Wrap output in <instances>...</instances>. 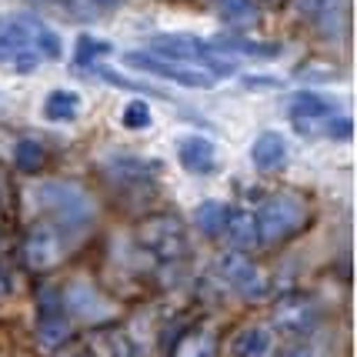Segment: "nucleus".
Returning a JSON list of instances; mask_svg holds the SVG:
<instances>
[{"label":"nucleus","instance_id":"14","mask_svg":"<svg viewBox=\"0 0 357 357\" xmlns=\"http://www.w3.org/2000/svg\"><path fill=\"white\" fill-rule=\"evenodd\" d=\"M250 160H254V167L257 171H280L284 164H287V144L280 137L278 130H264L261 137L250 144Z\"/></svg>","mask_w":357,"mask_h":357},{"label":"nucleus","instance_id":"15","mask_svg":"<svg viewBox=\"0 0 357 357\" xmlns=\"http://www.w3.org/2000/svg\"><path fill=\"white\" fill-rule=\"evenodd\" d=\"M218 54H241V57H261V61H274L280 54V44H271V40H248L241 33H220L214 37Z\"/></svg>","mask_w":357,"mask_h":357},{"label":"nucleus","instance_id":"35","mask_svg":"<svg viewBox=\"0 0 357 357\" xmlns=\"http://www.w3.org/2000/svg\"><path fill=\"white\" fill-rule=\"evenodd\" d=\"M267 3H280V0H267Z\"/></svg>","mask_w":357,"mask_h":357},{"label":"nucleus","instance_id":"11","mask_svg":"<svg viewBox=\"0 0 357 357\" xmlns=\"http://www.w3.org/2000/svg\"><path fill=\"white\" fill-rule=\"evenodd\" d=\"M61 257V241L50 224H33L24 237V261L31 271H50Z\"/></svg>","mask_w":357,"mask_h":357},{"label":"nucleus","instance_id":"24","mask_svg":"<svg viewBox=\"0 0 357 357\" xmlns=\"http://www.w3.org/2000/svg\"><path fill=\"white\" fill-rule=\"evenodd\" d=\"M151 104L147 100H130L124 110H121V124L127 127V130H147L151 127Z\"/></svg>","mask_w":357,"mask_h":357},{"label":"nucleus","instance_id":"16","mask_svg":"<svg viewBox=\"0 0 357 357\" xmlns=\"http://www.w3.org/2000/svg\"><path fill=\"white\" fill-rule=\"evenodd\" d=\"M331 114H334V100H327L321 93L304 91L291 100V117H294V124L301 127V134H307L317 117H331Z\"/></svg>","mask_w":357,"mask_h":357},{"label":"nucleus","instance_id":"31","mask_svg":"<svg viewBox=\"0 0 357 357\" xmlns=\"http://www.w3.org/2000/svg\"><path fill=\"white\" fill-rule=\"evenodd\" d=\"M114 357H137V351L130 347V341H117L114 344Z\"/></svg>","mask_w":357,"mask_h":357},{"label":"nucleus","instance_id":"22","mask_svg":"<svg viewBox=\"0 0 357 357\" xmlns=\"http://www.w3.org/2000/svg\"><path fill=\"white\" fill-rule=\"evenodd\" d=\"M174 357H218V341L211 331H194L181 337V344L174 347Z\"/></svg>","mask_w":357,"mask_h":357},{"label":"nucleus","instance_id":"8","mask_svg":"<svg viewBox=\"0 0 357 357\" xmlns=\"http://www.w3.org/2000/svg\"><path fill=\"white\" fill-rule=\"evenodd\" d=\"M61 297H63L67 314H74V317H80V321L97 324V321H110V317H114V304L93 287L91 280H84V278L70 280L67 291H61Z\"/></svg>","mask_w":357,"mask_h":357},{"label":"nucleus","instance_id":"10","mask_svg":"<svg viewBox=\"0 0 357 357\" xmlns=\"http://www.w3.org/2000/svg\"><path fill=\"white\" fill-rule=\"evenodd\" d=\"M104 174L114 187H124V190H151L157 184V167L154 164H144L134 154H114L104 160Z\"/></svg>","mask_w":357,"mask_h":357},{"label":"nucleus","instance_id":"23","mask_svg":"<svg viewBox=\"0 0 357 357\" xmlns=\"http://www.w3.org/2000/svg\"><path fill=\"white\" fill-rule=\"evenodd\" d=\"M44 147L37 144V140H17V147H14V164H17V171L20 174H37L40 167H44Z\"/></svg>","mask_w":357,"mask_h":357},{"label":"nucleus","instance_id":"30","mask_svg":"<svg viewBox=\"0 0 357 357\" xmlns=\"http://www.w3.org/2000/svg\"><path fill=\"white\" fill-rule=\"evenodd\" d=\"M334 0H297V7L304 10V14H321L324 7H331Z\"/></svg>","mask_w":357,"mask_h":357},{"label":"nucleus","instance_id":"20","mask_svg":"<svg viewBox=\"0 0 357 357\" xmlns=\"http://www.w3.org/2000/svg\"><path fill=\"white\" fill-rule=\"evenodd\" d=\"M227 204L220 201H204L197 204V211H194V224L201 227V234H207V237H220V231H224V220H227Z\"/></svg>","mask_w":357,"mask_h":357},{"label":"nucleus","instance_id":"19","mask_svg":"<svg viewBox=\"0 0 357 357\" xmlns=\"http://www.w3.org/2000/svg\"><path fill=\"white\" fill-rule=\"evenodd\" d=\"M80 110V93L74 91H50L44 100V117L47 121H74Z\"/></svg>","mask_w":357,"mask_h":357},{"label":"nucleus","instance_id":"25","mask_svg":"<svg viewBox=\"0 0 357 357\" xmlns=\"http://www.w3.org/2000/svg\"><path fill=\"white\" fill-rule=\"evenodd\" d=\"M114 47L107 44V40H97V37H91V33H84L77 40V63H84V67H91V63H97L104 54H110Z\"/></svg>","mask_w":357,"mask_h":357},{"label":"nucleus","instance_id":"9","mask_svg":"<svg viewBox=\"0 0 357 357\" xmlns=\"http://www.w3.org/2000/svg\"><path fill=\"white\" fill-rule=\"evenodd\" d=\"M218 271H220V278L227 280L241 297H248V301L264 297L267 280H264V274L257 271V264L244 257V250H231V254H224V257H220V264H218Z\"/></svg>","mask_w":357,"mask_h":357},{"label":"nucleus","instance_id":"7","mask_svg":"<svg viewBox=\"0 0 357 357\" xmlns=\"http://www.w3.org/2000/svg\"><path fill=\"white\" fill-rule=\"evenodd\" d=\"M70 337V317L63 307V297L54 284L37 291V344L47 351H57Z\"/></svg>","mask_w":357,"mask_h":357},{"label":"nucleus","instance_id":"6","mask_svg":"<svg viewBox=\"0 0 357 357\" xmlns=\"http://www.w3.org/2000/svg\"><path fill=\"white\" fill-rule=\"evenodd\" d=\"M137 244L147 254H154L157 261H181L187 254V227L174 214H154V218L140 220Z\"/></svg>","mask_w":357,"mask_h":357},{"label":"nucleus","instance_id":"1","mask_svg":"<svg viewBox=\"0 0 357 357\" xmlns=\"http://www.w3.org/2000/svg\"><path fill=\"white\" fill-rule=\"evenodd\" d=\"M311 220V207L307 201L297 194V190H278L261 201L257 214H254V224H257V244H284L291 241L294 234H301Z\"/></svg>","mask_w":357,"mask_h":357},{"label":"nucleus","instance_id":"13","mask_svg":"<svg viewBox=\"0 0 357 357\" xmlns=\"http://www.w3.org/2000/svg\"><path fill=\"white\" fill-rule=\"evenodd\" d=\"M177 160H181V167H184L187 174L204 177V174L214 171V164H218V151H214V144H211L207 137L194 134V137L181 140V147H177Z\"/></svg>","mask_w":357,"mask_h":357},{"label":"nucleus","instance_id":"2","mask_svg":"<svg viewBox=\"0 0 357 357\" xmlns=\"http://www.w3.org/2000/svg\"><path fill=\"white\" fill-rule=\"evenodd\" d=\"M33 197L50 214V220L63 231H80L97 218L93 197L80 184H70V181H47L33 190Z\"/></svg>","mask_w":357,"mask_h":357},{"label":"nucleus","instance_id":"5","mask_svg":"<svg viewBox=\"0 0 357 357\" xmlns=\"http://www.w3.org/2000/svg\"><path fill=\"white\" fill-rule=\"evenodd\" d=\"M124 67H134L140 74H151V77H164V80H174L181 87H194V91H211L218 77L204 67H190V63H177V61H167V57H157V54H144V50H127L121 57Z\"/></svg>","mask_w":357,"mask_h":357},{"label":"nucleus","instance_id":"33","mask_svg":"<svg viewBox=\"0 0 357 357\" xmlns=\"http://www.w3.org/2000/svg\"><path fill=\"white\" fill-rule=\"evenodd\" d=\"M287 357H317V354H314L311 347H294V351H291Z\"/></svg>","mask_w":357,"mask_h":357},{"label":"nucleus","instance_id":"32","mask_svg":"<svg viewBox=\"0 0 357 357\" xmlns=\"http://www.w3.org/2000/svg\"><path fill=\"white\" fill-rule=\"evenodd\" d=\"M10 294V274L3 271V264H0V297Z\"/></svg>","mask_w":357,"mask_h":357},{"label":"nucleus","instance_id":"17","mask_svg":"<svg viewBox=\"0 0 357 357\" xmlns=\"http://www.w3.org/2000/svg\"><path fill=\"white\" fill-rule=\"evenodd\" d=\"M220 234H227L234 250L257 248V224H254V214H248V211H227V220H224Z\"/></svg>","mask_w":357,"mask_h":357},{"label":"nucleus","instance_id":"3","mask_svg":"<svg viewBox=\"0 0 357 357\" xmlns=\"http://www.w3.org/2000/svg\"><path fill=\"white\" fill-rule=\"evenodd\" d=\"M151 54L167 57V61H177V63H190V67H204V70H211L214 77L237 74L234 61L220 57L207 40L194 37V33H157L154 40H151Z\"/></svg>","mask_w":357,"mask_h":357},{"label":"nucleus","instance_id":"27","mask_svg":"<svg viewBox=\"0 0 357 357\" xmlns=\"http://www.w3.org/2000/svg\"><path fill=\"white\" fill-rule=\"evenodd\" d=\"M117 3L121 0H70V7L80 17H100V14H107V10H114Z\"/></svg>","mask_w":357,"mask_h":357},{"label":"nucleus","instance_id":"4","mask_svg":"<svg viewBox=\"0 0 357 357\" xmlns=\"http://www.w3.org/2000/svg\"><path fill=\"white\" fill-rule=\"evenodd\" d=\"M40 20L27 10L0 17V57H10L20 70H31L37 57V33H40Z\"/></svg>","mask_w":357,"mask_h":357},{"label":"nucleus","instance_id":"28","mask_svg":"<svg viewBox=\"0 0 357 357\" xmlns=\"http://www.w3.org/2000/svg\"><path fill=\"white\" fill-rule=\"evenodd\" d=\"M327 134L337 137V140H347L351 134H354V121H351V117H337V121L327 124Z\"/></svg>","mask_w":357,"mask_h":357},{"label":"nucleus","instance_id":"36","mask_svg":"<svg viewBox=\"0 0 357 357\" xmlns=\"http://www.w3.org/2000/svg\"><path fill=\"white\" fill-rule=\"evenodd\" d=\"M50 3H61V0H50Z\"/></svg>","mask_w":357,"mask_h":357},{"label":"nucleus","instance_id":"26","mask_svg":"<svg viewBox=\"0 0 357 357\" xmlns=\"http://www.w3.org/2000/svg\"><path fill=\"white\" fill-rule=\"evenodd\" d=\"M37 57H44V61H61L63 57L61 37L50 27H40V33H37Z\"/></svg>","mask_w":357,"mask_h":357},{"label":"nucleus","instance_id":"18","mask_svg":"<svg viewBox=\"0 0 357 357\" xmlns=\"http://www.w3.org/2000/svg\"><path fill=\"white\" fill-rule=\"evenodd\" d=\"M271 347H274V337H271L267 327H248V331H241L237 341H234L237 357H267Z\"/></svg>","mask_w":357,"mask_h":357},{"label":"nucleus","instance_id":"34","mask_svg":"<svg viewBox=\"0 0 357 357\" xmlns=\"http://www.w3.org/2000/svg\"><path fill=\"white\" fill-rule=\"evenodd\" d=\"M74 357H97V354H93V351H77Z\"/></svg>","mask_w":357,"mask_h":357},{"label":"nucleus","instance_id":"21","mask_svg":"<svg viewBox=\"0 0 357 357\" xmlns=\"http://www.w3.org/2000/svg\"><path fill=\"white\" fill-rule=\"evenodd\" d=\"M218 14L231 27H248V24H257L261 10L254 0H218Z\"/></svg>","mask_w":357,"mask_h":357},{"label":"nucleus","instance_id":"12","mask_svg":"<svg viewBox=\"0 0 357 357\" xmlns=\"http://www.w3.org/2000/svg\"><path fill=\"white\" fill-rule=\"evenodd\" d=\"M274 324L284 334H311L317 327V304L304 294H291L284 297L274 311Z\"/></svg>","mask_w":357,"mask_h":357},{"label":"nucleus","instance_id":"29","mask_svg":"<svg viewBox=\"0 0 357 357\" xmlns=\"http://www.w3.org/2000/svg\"><path fill=\"white\" fill-rule=\"evenodd\" d=\"M244 87H254V91H271V87H280L278 77H244Z\"/></svg>","mask_w":357,"mask_h":357}]
</instances>
